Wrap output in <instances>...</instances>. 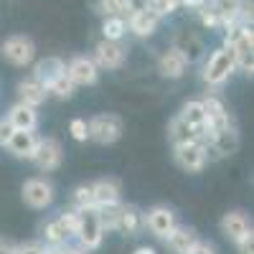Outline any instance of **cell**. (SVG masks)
<instances>
[{
	"label": "cell",
	"instance_id": "cell-21",
	"mask_svg": "<svg viewBox=\"0 0 254 254\" xmlns=\"http://www.w3.org/2000/svg\"><path fill=\"white\" fill-rule=\"evenodd\" d=\"M178 117H181L183 122H188L190 127H193V130H196V137H198V140H203L206 112H203V104H201V99H190V102H186Z\"/></svg>",
	"mask_w": 254,
	"mask_h": 254
},
{
	"label": "cell",
	"instance_id": "cell-11",
	"mask_svg": "<svg viewBox=\"0 0 254 254\" xmlns=\"http://www.w3.org/2000/svg\"><path fill=\"white\" fill-rule=\"evenodd\" d=\"M23 201L31 208H46L54 201V188L46 178H31L23 183Z\"/></svg>",
	"mask_w": 254,
	"mask_h": 254
},
{
	"label": "cell",
	"instance_id": "cell-8",
	"mask_svg": "<svg viewBox=\"0 0 254 254\" xmlns=\"http://www.w3.org/2000/svg\"><path fill=\"white\" fill-rule=\"evenodd\" d=\"M66 76L76 84V87H92L97 84V76H99V66L94 64V59L89 56H76L66 64Z\"/></svg>",
	"mask_w": 254,
	"mask_h": 254
},
{
	"label": "cell",
	"instance_id": "cell-38",
	"mask_svg": "<svg viewBox=\"0 0 254 254\" xmlns=\"http://www.w3.org/2000/svg\"><path fill=\"white\" fill-rule=\"evenodd\" d=\"M0 254H15V244H10V242H3V239H0Z\"/></svg>",
	"mask_w": 254,
	"mask_h": 254
},
{
	"label": "cell",
	"instance_id": "cell-4",
	"mask_svg": "<svg viewBox=\"0 0 254 254\" xmlns=\"http://www.w3.org/2000/svg\"><path fill=\"white\" fill-rule=\"evenodd\" d=\"M0 54L8 64L13 66H28L36 56V46L28 36H10L3 41V46H0Z\"/></svg>",
	"mask_w": 254,
	"mask_h": 254
},
{
	"label": "cell",
	"instance_id": "cell-23",
	"mask_svg": "<svg viewBox=\"0 0 254 254\" xmlns=\"http://www.w3.org/2000/svg\"><path fill=\"white\" fill-rule=\"evenodd\" d=\"M193 242H196L193 231H190L188 226H178V224L171 229V234L165 237V244L171 247L173 254H186L190 247H193Z\"/></svg>",
	"mask_w": 254,
	"mask_h": 254
},
{
	"label": "cell",
	"instance_id": "cell-18",
	"mask_svg": "<svg viewBox=\"0 0 254 254\" xmlns=\"http://www.w3.org/2000/svg\"><path fill=\"white\" fill-rule=\"evenodd\" d=\"M92 196H94V206H112L120 203V183L112 178H102L97 183H92Z\"/></svg>",
	"mask_w": 254,
	"mask_h": 254
},
{
	"label": "cell",
	"instance_id": "cell-2",
	"mask_svg": "<svg viewBox=\"0 0 254 254\" xmlns=\"http://www.w3.org/2000/svg\"><path fill=\"white\" fill-rule=\"evenodd\" d=\"M76 239H79V247L84 252L89 249H97L104 239V229H102V221H99V214L97 208H81L79 211V229H76Z\"/></svg>",
	"mask_w": 254,
	"mask_h": 254
},
{
	"label": "cell",
	"instance_id": "cell-5",
	"mask_svg": "<svg viewBox=\"0 0 254 254\" xmlns=\"http://www.w3.org/2000/svg\"><path fill=\"white\" fill-rule=\"evenodd\" d=\"M208 160L206 142L203 140H190L183 145H176V163L188 173H201L203 165Z\"/></svg>",
	"mask_w": 254,
	"mask_h": 254
},
{
	"label": "cell",
	"instance_id": "cell-17",
	"mask_svg": "<svg viewBox=\"0 0 254 254\" xmlns=\"http://www.w3.org/2000/svg\"><path fill=\"white\" fill-rule=\"evenodd\" d=\"M221 231L237 244L247 231H252V224L242 211H229V214H224V219H221Z\"/></svg>",
	"mask_w": 254,
	"mask_h": 254
},
{
	"label": "cell",
	"instance_id": "cell-25",
	"mask_svg": "<svg viewBox=\"0 0 254 254\" xmlns=\"http://www.w3.org/2000/svg\"><path fill=\"white\" fill-rule=\"evenodd\" d=\"M168 135H171V142L173 145H183V142H190V140H198L196 137V130L188 122H183L181 117H173L171 127H168Z\"/></svg>",
	"mask_w": 254,
	"mask_h": 254
},
{
	"label": "cell",
	"instance_id": "cell-26",
	"mask_svg": "<svg viewBox=\"0 0 254 254\" xmlns=\"http://www.w3.org/2000/svg\"><path fill=\"white\" fill-rule=\"evenodd\" d=\"M74 92H76V84L66 76V71H64L59 79H54L49 87H46V94H51L56 99H69V97H74Z\"/></svg>",
	"mask_w": 254,
	"mask_h": 254
},
{
	"label": "cell",
	"instance_id": "cell-16",
	"mask_svg": "<svg viewBox=\"0 0 254 254\" xmlns=\"http://www.w3.org/2000/svg\"><path fill=\"white\" fill-rule=\"evenodd\" d=\"M13 130H36V125H38V115H36V107H28V104L23 102H18L13 104V107L8 110V117Z\"/></svg>",
	"mask_w": 254,
	"mask_h": 254
},
{
	"label": "cell",
	"instance_id": "cell-13",
	"mask_svg": "<svg viewBox=\"0 0 254 254\" xmlns=\"http://www.w3.org/2000/svg\"><path fill=\"white\" fill-rule=\"evenodd\" d=\"M145 226L150 229L158 239H165L171 234V229L176 226V214L168 206H153L145 214Z\"/></svg>",
	"mask_w": 254,
	"mask_h": 254
},
{
	"label": "cell",
	"instance_id": "cell-27",
	"mask_svg": "<svg viewBox=\"0 0 254 254\" xmlns=\"http://www.w3.org/2000/svg\"><path fill=\"white\" fill-rule=\"evenodd\" d=\"M44 239H46L49 247H59V244L66 242V231L61 229V224H59L56 219H54V221H46V226H44Z\"/></svg>",
	"mask_w": 254,
	"mask_h": 254
},
{
	"label": "cell",
	"instance_id": "cell-20",
	"mask_svg": "<svg viewBox=\"0 0 254 254\" xmlns=\"http://www.w3.org/2000/svg\"><path fill=\"white\" fill-rule=\"evenodd\" d=\"M64 69H66V64H64L59 56H49V59H44V61H38V64H36L33 79L41 81L44 87H49L54 79H59V76L64 74Z\"/></svg>",
	"mask_w": 254,
	"mask_h": 254
},
{
	"label": "cell",
	"instance_id": "cell-24",
	"mask_svg": "<svg viewBox=\"0 0 254 254\" xmlns=\"http://www.w3.org/2000/svg\"><path fill=\"white\" fill-rule=\"evenodd\" d=\"M102 36L107 41H122L127 36V20H125V15H107V18H104Z\"/></svg>",
	"mask_w": 254,
	"mask_h": 254
},
{
	"label": "cell",
	"instance_id": "cell-30",
	"mask_svg": "<svg viewBox=\"0 0 254 254\" xmlns=\"http://www.w3.org/2000/svg\"><path fill=\"white\" fill-rule=\"evenodd\" d=\"M69 132H71V137H74V140H79V142H87V140H89L87 120H81V117L71 120V125H69Z\"/></svg>",
	"mask_w": 254,
	"mask_h": 254
},
{
	"label": "cell",
	"instance_id": "cell-22",
	"mask_svg": "<svg viewBox=\"0 0 254 254\" xmlns=\"http://www.w3.org/2000/svg\"><path fill=\"white\" fill-rule=\"evenodd\" d=\"M18 94H20V102L28 104V107H41V104L46 102V97H49L46 94V87L41 81H36L33 76L18 84Z\"/></svg>",
	"mask_w": 254,
	"mask_h": 254
},
{
	"label": "cell",
	"instance_id": "cell-15",
	"mask_svg": "<svg viewBox=\"0 0 254 254\" xmlns=\"http://www.w3.org/2000/svg\"><path fill=\"white\" fill-rule=\"evenodd\" d=\"M158 71L165 79H181L188 71V61H186V56L178 49L171 46L168 51H163V56L158 59Z\"/></svg>",
	"mask_w": 254,
	"mask_h": 254
},
{
	"label": "cell",
	"instance_id": "cell-7",
	"mask_svg": "<svg viewBox=\"0 0 254 254\" xmlns=\"http://www.w3.org/2000/svg\"><path fill=\"white\" fill-rule=\"evenodd\" d=\"M239 150V132L234 125L224 127L221 132L211 135L206 140V153H211V158H229Z\"/></svg>",
	"mask_w": 254,
	"mask_h": 254
},
{
	"label": "cell",
	"instance_id": "cell-10",
	"mask_svg": "<svg viewBox=\"0 0 254 254\" xmlns=\"http://www.w3.org/2000/svg\"><path fill=\"white\" fill-rule=\"evenodd\" d=\"M94 64L99 69H120L125 64V46L120 41L102 38L94 49Z\"/></svg>",
	"mask_w": 254,
	"mask_h": 254
},
{
	"label": "cell",
	"instance_id": "cell-12",
	"mask_svg": "<svg viewBox=\"0 0 254 254\" xmlns=\"http://www.w3.org/2000/svg\"><path fill=\"white\" fill-rule=\"evenodd\" d=\"M8 153H13L15 158H26V160H33L36 158V150H38V137L33 130H13L8 142Z\"/></svg>",
	"mask_w": 254,
	"mask_h": 254
},
{
	"label": "cell",
	"instance_id": "cell-14",
	"mask_svg": "<svg viewBox=\"0 0 254 254\" xmlns=\"http://www.w3.org/2000/svg\"><path fill=\"white\" fill-rule=\"evenodd\" d=\"M61 158H64V153H61L59 140H54V137L38 140V150H36L33 163L41 168V171H56V168L61 165Z\"/></svg>",
	"mask_w": 254,
	"mask_h": 254
},
{
	"label": "cell",
	"instance_id": "cell-3",
	"mask_svg": "<svg viewBox=\"0 0 254 254\" xmlns=\"http://www.w3.org/2000/svg\"><path fill=\"white\" fill-rule=\"evenodd\" d=\"M89 140L99 145H112L122 137V120L117 115H97L87 122Z\"/></svg>",
	"mask_w": 254,
	"mask_h": 254
},
{
	"label": "cell",
	"instance_id": "cell-41",
	"mask_svg": "<svg viewBox=\"0 0 254 254\" xmlns=\"http://www.w3.org/2000/svg\"><path fill=\"white\" fill-rule=\"evenodd\" d=\"M117 3H122V5H127V3H130V0H117Z\"/></svg>",
	"mask_w": 254,
	"mask_h": 254
},
{
	"label": "cell",
	"instance_id": "cell-34",
	"mask_svg": "<svg viewBox=\"0 0 254 254\" xmlns=\"http://www.w3.org/2000/svg\"><path fill=\"white\" fill-rule=\"evenodd\" d=\"M186 254H216V249L211 247L208 242H201V239H196V242H193V247H190Z\"/></svg>",
	"mask_w": 254,
	"mask_h": 254
},
{
	"label": "cell",
	"instance_id": "cell-37",
	"mask_svg": "<svg viewBox=\"0 0 254 254\" xmlns=\"http://www.w3.org/2000/svg\"><path fill=\"white\" fill-rule=\"evenodd\" d=\"M181 5L196 10V8H201V5H214V0H181Z\"/></svg>",
	"mask_w": 254,
	"mask_h": 254
},
{
	"label": "cell",
	"instance_id": "cell-31",
	"mask_svg": "<svg viewBox=\"0 0 254 254\" xmlns=\"http://www.w3.org/2000/svg\"><path fill=\"white\" fill-rule=\"evenodd\" d=\"M97 10L104 15H125V5L117 0H97Z\"/></svg>",
	"mask_w": 254,
	"mask_h": 254
},
{
	"label": "cell",
	"instance_id": "cell-32",
	"mask_svg": "<svg viewBox=\"0 0 254 254\" xmlns=\"http://www.w3.org/2000/svg\"><path fill=\"white\" fill-rule=\"evenodd\" d=\"M150 5L158 10L160 18H165V15H171V13H176L181 8V0H153Z\"/></svg>",
	"mask_w": 254,
	"mask_h": 254
},
{
	"label": "cell",
	"instance_id": "cell-6",
	"mask_svg": "<svg viewBox=\"0 0 254 254\" xmlns=\"http://www.w3.org/2000/svg\"><path fill=\"white\" fill-rule=\"evenodd\" d=\"M127 33H132L137 38H147V36H153L160 26V15L153 5H147L142 10H132V13H127Z\"/></svg>",
	"mask_w": 254,
	"mask_h": 254
},
{
	"label": "cell",
	"instance_id": "cell-33",
	"mask_svg": "<svg viewBox=\"0 0 254 254\" xmlns=\"http://www.w3.org/2000/svg\"><path fill=\"white\" fill-rule=\"evenodd\" d=\"M237 249H239V254H254V234L252 231H247V234L237 242Z\"/></svg>",
	"mask_w": 254,
	"mask_h": 254
},
{
	"label": "cell",
	"instance_id": "cell-29",
	"mask_svg": "<svg viewBox=\"0 0 254 254\" xmlns=\"http://www.w3.org/2000/svg\"><path fill=\"white\" fill-rule=\"evenodd\" d=\"M61 224V229L66 231V237H76V229H79V211L71 206L69 211H64V214H59L56 219Z\"/></svg>",
	"mask_w": 254,
	"mask_h": 254
},
{
	"label": "cell",
	"instance_id": "cell-39",
	"mask_svg": "<svg viewBox=\"0 0 254 254\" xmlns=\"http://www.w3.org/2000/svg\"><path fill=\"white\" fill-rule=\"evenodd\" d=\"M61 254H84V249L81 247H64L61 244Z\"/></svg>",
	"mask_w": 254,
	"mask_h": 254
},
{
	"label": "cell",
	"instance_id": "cell-35",
	"mask_svg": "<svg viewBox=\"0 0 254 254\" xmlns=\"http://www.w3.org/2000/svg\"><path fill=\"white\" fill-rule=\"evenodd\" d=\"M15 254H46V247H41V244H23V247H15Z\"/></svg>",
	"mask_w": 254,
	"mask_h": 254
},
{
	"label": "cell",
	"instance_id": "cell-28",
	"mask_svg": "<svg viewBox=\"0 0 254 254\" xmlns=\"http://www.w3.org/2000/svg\"><path fill=\"white\" fill-rule=\"evenodd\" d=\"M71 206H74L76 211H81V208H92V206H94L92 186H79L74 193H71Z\"/></svg>",
	"mask_w": 254,
	"mask_h": 254
},
{
	"label": "cell",
	"instance_id": "cell-1",
	"mask_svg": "<svg viewBox=\"0 0 254 254\" xmlns=\"http://www.w3.org/2000/svg\"><path fill=\"white\" fill-rule=\"evenodd\" d=\"M234 71H237V59H234L231 46H219L214 54L203 61L201 79L208 84V87H224Z\"/></svg>",
	"mask_w": 254,
	"mask_h": 254
},
{
	"label": "cell",
	"instance_id": "cell-9",
	"mask_svg": "<svg viewBox=\"0 0 254 254\" xmlns=\"http://www.w3.org/2000/svg\"><path fill=\"white\" fill-rule=\"evenodd\" d=\"M173 49H178L188 64H193V61H201L203 54H206V44H203V38L196 33V31H188V28H181L173 38Z\"/></svg>",
	"mask_w": 254,
	"mask_h": 254
},
{
	"label": "cell",
	"instance_id": "cell-19",
	"mask_svg": "<svg viewBox=\"0 0 254 254\" xmlns=\"http://www.w3.org/2000/svg\"><path fill=\"white\" fill-rule=\"evenodd\" d=\"M145 226V214L137 208V206H122L120 208V219H117V231L122 234H130L135 237L137 231Z\"/></svg>",
	"mask_w": 254,
	"mask_h": 254
},
{
	"label": "cell",
	"instance_id": "cell-40",
	"mask_svg": "<svg viewBox=\"0 0 254 254\" xmlns=\"http://www.w3.org/2000/svg\"><path fill=\"white\" fill-rule=\"evenodd\" d=\"M132 254H158V252H155L153 247H137V249H135Z\"/></svg>",
	"mask_w": 254,
	"mask_h": 254
},
{
	"label": "cell",
	"instance_id": "cell-36",
	"mask_svg": "<svg viewBox=\"0 0 254 254\" xmlns=\"http://www.w3.org/2000/svg\"><path fill=\"white\" fill-rule=\"evenodd\" d=\"M10 132H13V127H10V122H8L5 117H0V145H3V147H5V142H8Z\"/></svg>",
	"mask_w": 254,
	"mask_h": 254
}]
</instances>
